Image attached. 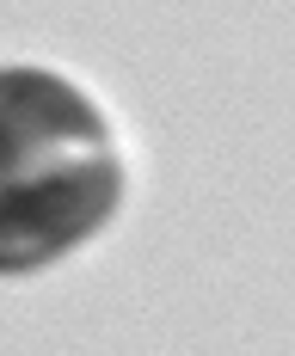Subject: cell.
I'll list each match as a JSON object with an SVG mask.
<instances>
[{
  "label": "cell",
  "mask_w": 295,
  "mask_h": 356,
  "mask_svg": "<svg viewBox=\"0 0 295 356\" xmlns=\"http://www.w3.org/2000/svg\"><path fill=\"white\" fill-rule=\"evenodd\" d=\"M123 203L105 111L49 68H0V277L93 240Z\"/></svg>",
  "instance_id": "cell-1"
}]
</instances>
